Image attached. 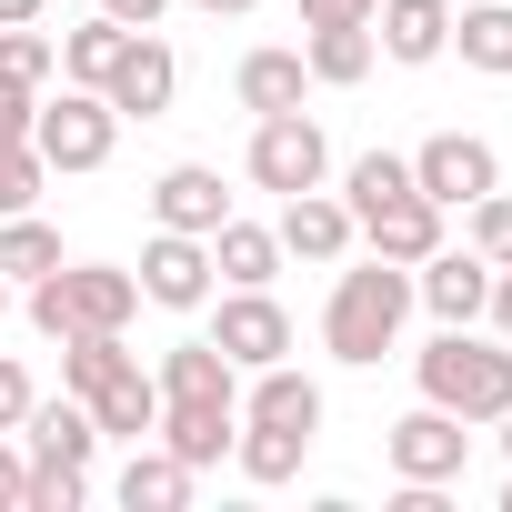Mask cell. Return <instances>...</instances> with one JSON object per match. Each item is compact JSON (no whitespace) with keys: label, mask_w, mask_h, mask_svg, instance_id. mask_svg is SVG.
Here are the masks:
<instances>
[{"label":"cell","mask_w":512,"mask_h":512,"mask_svg":"<svg viewBox=\"0 0 512 512\" xmlns=\"http://www.w3.org/2000/svg\"><path fill=\"white\" fill-rule=\"evenodd\" d=\"M412 302L432 312V322H482V302H492V262L462 241V251H432V262H412Z\"/></svg>","instance_id":"cell-11"},{"label":"cell","mask_w":512,"mask_h":512,"mask_svg":"<svg viewBox=\"0 0 512 512\" xmlns=\"http://www.w3.org/2000/svg\"><path fill=\"white\" fill-rule=\"evenodd\" d=\"M111 492H121L131 512H181V502H191V462L151 432V442H131V462H121V482H111Z\"/></svg>","instance_id":"cell-20"},{"label":"cell","mask_w":512,"mask_h":512,"mask_svg":"<svg viewBox=\"0 0 512 512\" xmlns=\"http://www.w3.org/2000/svg\"><path fill=\"white\" fill-rule=\"evenodd\" d=\"M51 191V161H41V141H0V221L11 211H31Z\"/></svg>","instance_id":"cell-31"},{"label":"cell","mask_w":512,"mask_h":512,"mask_svg":"<svg viewBox=\"0 0 512 512\" xmlns=\"http://www.w3.org/2000/svg\"><path fill=\"white\" fill-rule=\"evenodd\" d=\"M171 91H181V61H171V41H151V31H131V51L111 61V81H101V101H111L121 121H161V111H171Z\"/></svg>","instance_id":"cell-10"},{"label":"cell","mask_w":512,"mask_h":512,"mask_svg":"<svg viewBox=\"0 0 512 512\" xmlns=\"http://www.w3.org/2000/svg\"><path fill=\"white\" fill-rule=\"evenodd\" d=\"M101 11H111L121 31H161V21H171V0H101Z\"/></svg>","instance_id":"cell-36"},{"label":"cell","mask_w":512,"mask_h":512,"mask_svg":"<svg viewBox=\"0 0 512 512\" xmlns=\"http://www.w3.org/2000/svg\"><path fill=\"white\" fill-rule=\"evenodd\" d=\"M31 111H41V91H21V81H0V141H31Z\"/></svg>","instance_id":"cell-35"},{"label":"cell","mask_w":512,"mask_h":512,"mask_svg":"<svg viewBox=\"0 0 512 512\" xmlns=\"http://www.w3.org/2000/svg\"><path fill=\"white\" fill-rule=\"evenodd\" d=\"M31 402H41V392H31V372L0 352V432H21V412H31Z\"/></svg>","instance_id":"cell-34"},{"label":"cell","mask_w":512,"mask_h":512,"mask_svg":"<svg viewBox=\"0 0 512 512\" xmlns=\"http://www.w3.org/2000/svg\"><path fill=\"white\" fill-rule=\"evenodd\" d=\"M372 41H382V61H402V71L442 61V51H452V0H372Z\"/></svg>","instance_id":"cell-15"},{"label":"cell","mask_w":512,"mask_h":512,"mask_svg":"<svg viewBox=\"0 0 512 512\" xmlns=\"http://www.w3.org/2000/svg\"><path fill=\"white\" fill-rule=\"evenodd\" d=\"M0 322H11V282H0Z\"/></svg>","instance_id":"cell-43"},{"label":"cell","mask_w":512,"mask_h":512,"mask_svg":"<svg viewBox=\"0 0 512 512\" xmlns=\"http://www.w3.org/2000/svg\"><path fill=\"white\" fill-rule=\"evenodd\" d=\"M91 422H101V442H151V432H161V382H151L141 362H121V372L91 392Z\"/></svg>","instance_id":"cell-18"},{"label":"cell","mask_w":512,"mask_h":512,"mask_svg":"<svg viewBox=\"0 0 512 512\" xmlns=\"http://www.w3.org/2000/svg\"><path fill=\"white\" fill-rule=\"evenodd\" d=\"M191 11H211V21H241V11H262V0H191Z\"/></svg>","instance_id":"cell-41"},{"label":"cell","mask_w":512,"mask_h":512,"mask_svg":"<svg viewBox=\"0 0 512 512\" xmlns=\"http://www.w3.org/2000/svg\"><path fill=\"white\" fill-rule=\"evenodd\" d=\"M31 141H41L51 171H101V161L121 151V111H111L101 91H61V101L31 111Z\"/></svg>","instance_id":"cell-4"},{"label":"cell","mask_w":512,"mask_h":512,"mask_svg":"<svg viewBox=\"0 0 512 512\" xmlns=\"http://www.w3.org/2000/svg\"><path fill=\"white\" fill-rule=\"evenodd\" d=\"M502 512H512V482H502Z\"/></svg>","instance_id":"cell-44"},{"label":"cell","mask_w":512,"mask_h":512,"mask_svg":"<svg viewBox=\"0 0 512 512\" xmlns=\"http://www.w3.org/2000/svg\"><path fill=\"white\" fill-rule=\"evenodd\" d=\"M151 221H161V231H201V241H211V231L231 221L221 171H211V161H171V171L151 181Z\"/></svg>","instance_id":"cell-14"},{"label":"cell","mask_w":512,"mask_h":512,"mask_svg":"<svg viewBox=\"0 0 512 512\" xmlns=\"http://www.w3.org/2000/svg\"><path fill=\"white\" fill-rule=\"evenodd\" d=\"M412 191L442 201V211H472L482 191H502V161H492V141H472V131H432V141L412 151Z\"/></svg>","instance_id":"cell-6"},{"label":"cell","mask_w":512,"mask_h":512,"mask_svg":"<svg viewBox=\"0 0 512 512\" xmlns=\"http://www.w3.org/2000/svg\"><path fill=\"white\" fill-rule=\"evenodd\" d=\"M21 432H31V462H81V472H91V452H101V422H91V402H81V392L31 402V412H21Z\"/></svg>","instance_id":"cell-19"},{"label":"cell","mask_w":512,"mask_h":512,"mask_svg":"<svg viewBox=\"0 0 512 512\" xmlns=\"http://www.w3.org/2000/svg\"><path fill=\"white\" fill-rule=\"evenodd\" d=\"M21 482H31V452L0 442V512H21Z\"/></svg>","instance_id":"cell-37"},{"label":"cell","mask_w":512,"mask_h":512,"mask_svg":"<svg viewBox=\"0 0 512 512\" xmlns=\"http://www.w3.org/2000/svg\"><path fill=\"white\" fill-rule=\"evenodd\" d=\"M402 322H412V272L382 262V251H372L362 272H342L332 302H322V342H332V362H352V372H372V362L402 342Z\"/></svg>","instance_id":"cell-1"},{"label":"cell","mask_w":512,"mask_h":512,"mask_svg":"<svg viewBox=\"0 0 512 512\" xmlns=\"http://www.w3.org/2000/svg\"><path fill=\"white\" fill-rule=\"evenodd\" d=\"M211 272H221L231 292H262V282L282 272V241H272L262 221H241V211H231V221L211 231Z\"/></svg>","instance_id":"cell-24"},{"label":"cell","mask_w":512,"mask_h":512,"mask_svg":"<svg viewBox=\"0 0 512 512\" xmlns=\"http://www.w3.org/2000/svg\"><path fill=\"white\" fill-rule=\"evenodd\" d=\"M452 51L482 81H512V0H472V11H452Z\"/></svg>","instance_id":"cell-26"},{"label":"cell","mask_w":512,"mask_h":512,"mask_svg":"<svg viewBox=\"0 0 512 512\" xmlns=\"http://www.w3.org/2000/svg\"><path fill=\"white\" fill-rule=\"evenodd\" d=\"M412 382H422V402H442L452 422H502V402H512V342L492 332V342H472V322H442V342L412 362Z\"/></svg>","instance_id":"cell-2"},{"label":"cell","mask_w":512,"mask_h":512,"mask_svg":"<svg viewBox=\"0 0 512 512\" xmlns=\"http://www.w3.org/2000/svg\"><path fill=\"white\" fill-rule=\"evenodd\" d=\"M302 21H372V0H302Z\"/></svg>","instance_id":"cell-39"},{"label":"cell","mask_w":512,"mask_h":512,"mask_svg":"<svg viewBox=\"0 0 512 512\" xmlns=\"http://www.w3.org/2000/svg\"><path fill=\"white\" fill-rule=\"evenodd\" d=\"M231 462H241V482H292L302 462H312V432H282V422H241L231 432Z\"/></svg>","instance_id":"cell-25"},{"label":"cell","mask_w":512,"mask_h":512,"mask_svg":"<svg viewBox=\"0 0 512 512\" xmlns=\"http://www.w3.org/2000/svg\"><path fill=\"white\" fill-rule=\"evenodd\" d=\"M251 181L262 191H322L332 181V141H322V121L312 111H272V121H251Z\"/></svg>","instance_id":"cell-5"},{"label":"cell","mask_w":512,"mask_h":512,"mask_svg":"<svg viewBox=\"0 0 512 512\" xmlns=\"http://www.w3.org/2000/svg\"><path fill=\"white\" fill-rule=\"evenodd\" d=\"M211 342H221V362H231V372L292 362V312L272 302V282H262V292H221V312H211Z\"/></svg>","instance_id":"cell-8"},{"label":"cell","mask_w":512,"mask_h":512,"mask_svg":"<svg viewBox=\"0 0 512 512\" xmlns=\"http://www.w3.org/2000/svg\"><path fill=\"white\" fill-rule=\"evenodd\" d=\"M502 452H512V402H502Z\"/></svg>","instance_id":"cell-42"},{"label":"cell","mask_w":512,"mask_h":512,"mask_svg":"<svg viewBox=\"0 0 512 512\" xmlns=\"http://www.w3.org/2000/svg\"><path fill=\"white\" fill-rule=\"evenodd\" d=\"M51 71H61V41H51L41 21H11V31H0V81H21V91H51Z\"/></svg>","instance_id":"cell-29"},{"label":"cell","mask_w":512,"mask_h":512,"mask_svg":"<svg viewBox=\"0 0 512 512\" xmlns=\"http://www.w3.org/2000/svg\"><path fill=\"white\" fill-rule=\"evenodd\" d=\"M41 272H61V231L31 221V211H11V221H0V282H41Z\"/></svg>","instance_id":"cell-28"},{"label":"cell","mask_w":512,"mask_h":512,"mask_svg":"<svg viewBox=\"0 0 512 512\" xmlns=\"http://www.w3.org/2000/svg\"><path fill=\"white\" fill-rule=\"evenodd\" d=\"M302 61H312V81H322V91H352V81H372L382 41H372V21H312Z\"/></svg>","instance_id":"cell-21"},{"label":"cell","mask_w":512,"mask_h":512,"mask_svg":"<svg viewBox=\"0 0 512 512\" xmlns=\"http://www.w3.org/2000/svg\"><path fill=\"white\" fill-rule=\"evenodd\" d=\"M231 91H241V111H251V121L302 111V91H312V61H302V51H251V61L231 71Z\"/></svg>","instance_id":"cell-23"},{"label":"cell","mask_w":512,"mask_h":512,"mask_svg":"<svg viewBox=\"0 0 512 512\" xmlns=\"http://www.w3.org/2000/svg\"><path fill=\"white\" fill-rule=\"evenodd\" d=\"M51 11V0H0V31H11V21H41Z\"/></svg>","instance_id":"cell-40"},{"label":"cell","mask_w":512,"mask_h":512,"mask_svg":"<svg viewBox=\"0 0 512 512\" xmlns=\"http://www.w3.org/2000/svg\"><path fill=\"white\" fill-rule=\"evenodd\" d=\"M392 191H412V161H402V151H362V161L342 171V201H352V221H362L372 201H392Z\"/></svg>","instance_id":"cell-30"},{"label":"cell","mask_w":512,"mask_h":512,"mask_svg":"<svg viewBox=\"0 0 512 512\" xmlns=\"http://www.w3.org/2000/svg\"><path fill=\"white\" fill-rule=\"evenodd\" d=\"M472 251H482L492 272L512 262V201H502V191H482V201H472Z\"/></svg>","instance_id":"cell-33"},{"label":"cell","mask_w":512,"mask_h":512,"mask_svg":"<svg viewBox=\"0 0 512 512\" xmlns=\"http://www.w3.org/2000/svg\"><path fill=\"white\" fill-rule=\"evenodd\" d=\"M241 422H282V432H322V382L292 372V362H262L241 392Z\"/></svg>","instance_id":"cell-16"},{"label":"cell","mask_w":512,"mask_h":512,"mask_svg":"<svg viewBox=\"0 0 512 512\" xmlns=\"http://www.w3.org/2000/svg\"><path fill=\"white\" fill-rule=\"evenodd\" d=\"M272 241H282V262H342L362 231H352V201H332V191H292L282 221H272Z\"/></svg>","instance_id":"cell-12"},{"label":"cell","mask_w":512,"mask_h":512,"mask_svg":"<svg viewBox=\"0 0 512 512\" xmlns=\"http://www.w3.org/2000/svg\"><path fill=\"white\" fill-rule=\"evenodd\" d=\"M482 312H492V332H502V342H512V262H502V272H492V302H482Z\"/></svg>","instance_id":"cell-38"},{"label":"cell","mask_w":512,"mask_h":512,"mask_svg":"<svg viewBox=\"0 0 512 512\" xmlns=\"http://www.w3.org/2000/svg\"><path fill=\"white\" fill-rule=\"evenodd\" d=\"M81 502H91V472H81V462H31L21 512H81Z\"/></svg>","instance_id":"cell-32"},{"label":"cell","mask_w":512,"mask_h":512,"mask_svg":"<svg viewBox=\"0 0 512 512\" xmlns=\"http://www.w3.org/2000/svg\"><path fill=\"white\" fill-rule=\"evenodd\" d=\"M382 452H392V482H462L472 422H452L442 402H422V412H402V422L382 432Z\"/></svg>","instance_id":"cell-7"},{"label":"cell","mask_w":512,"mask_h":512,"mask_svg":"<svg viewBox=\"0 0 512 512\" xmlns=\"http://www.w3.org/2000/svg\"><path fill=\"white\" fill-rule=\"evenodd\" d=\"M151 382H161V402H241V372L221 362V342H211V332H201V342H171Z\"/></svg>","instance_id":"cell-17"},{"label":"cell","mask_w":512,"mask_h":512,"mask_svg":"<svg viewBox=\"0 0 512 512\" xmlns=\"http://www.w3.org/2000/svg\"><path fill=\"white\" fill-rule=\"evenodd\" d=\"M121 51H131V31H121L111 11H91V21H71V31H61V81H71V91H101Z\"/></svg>","instance_id":"cell-27"},{"label":"cell","mask_w":512,"mask_h":512,"mask_svg":"<svg viewBox=\"0 0 512 512\" xmlns=\"http://www.w3.org/2000/svg\"><path fill=\"white\" fill-rule=\"evenodd\" d=\"M131 282H141V302H161V312H201L221 272H211V241H201V231H151Z\"/></svg>","instance_id":"cell-9"},{"label":"cell","mask_w":512,"mask_h":512,"mask_svg":"<svg viewBox=\"0 0 512 512\" xmlns=\"http://www.w3.org/2000/svg\"><path fill=\"white\" fill-rule=\"evenodd\" d=\"M141 312V282L111 272V262H61L31 282V332L41 342H71V332H131Z\"/></svg>","instance_id":"cell-3"},{"label":"cell","mask_w":512,"mask_h":512,"mask_svg":"<svg viewBox=\"0 0 512 512\" xmlns=\"http://www.w3.org/2000/svg\"><path fill=\"white\" fill-rule=\"evenodd\" d=\"M372 251H382V262H432V251H442V201H422V191H392V201H372L362 221H352Z\"/></svg>","instance_id":"cell-13"},{"label":"cell","mask_w":512,"mask_h":512,"mask_svg":"<svg viewBox=\"0 0 512 512\" xmlns=\"http://www.w3.org/2000/svg\"><path fill=\"white\" fill-rule=\"evenodd\" d=\"M231 432H241V402H161V442H171L191 472H211V462L231 452Z\"/></svg>","instance_id":"cell-22"}]
</instances>
